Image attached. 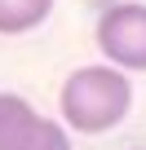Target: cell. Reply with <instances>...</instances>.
<instances>
[{
    "label": "cell",
    "instance_id": "4",
    "mask_svg": "<svg viewBox=\"0 0 146 150\" xmlns=\"http://www.w3.org/2000/svg\"><path fill=\"white\" fill-rule=\"evenodd\" d=\"M53 13V0H0V35H27Z\"/></svg>",
    "mask_w": 146,
    "mask_h": 150
},
{
    "label": "cell",
    "instance_id": "6",
    "mask_svg": "<svg viewBox=\"0 0 146 150\" xmlns=\"http://www.w3.org/2000/svg\"><path fill=\"white\" fill-rule=\"evenodd\" d=\"M111 5H120V0H111Z\"/></svg>",
    "mask_w": 146,
    "mask_h": 150
},
{
    "label": "cell",
    "instance_id": "3",
    "mask_svg": "<svg viewBox=\"0 0 146 150\" xmlns=\"http://www.w3.org/2000/svg\"><path fill=\"white\" fill-rule=\"evenodd\" d=\"M40 110L18 97V93H0V150H27V141L40 128Z\"/></svg>",
    "mask_w": 146,
    "mask_h": 150
},
{
    "label": "cell",
    "instance_id": "5",
    "mask_svg": "<svg viewBox=\"0 0 146 150\" xmlns=\"http://www.w3.org/2000/svg\"><path fill=\"white\" fill-rule=\"evenodd\" d=\"M27 150H71V128L62 124V119H40V128H36V137L27 141Z\"/></svg>",
    "mask_w": 146,
    "mask_h": 150
},
{
    "label": "cell",
    "instance_id": "2",
    "mask_svg": "<svg viewBox=\"0 0 146 150\" xmlns=\"http://www.w3.org/2000/svg\"><path fill=\"white\" fill-rule=\"evenodd\" d=\"M102 57L120 71H146V5L142 0H120L106 5L93 31Z\"/></svg>",
    "mask_w": 146,
    "mask_h": 150
},
{
    "label": "cell",
    "instance_id": "1",
    "mask_svg": "<svg viewBox=\"0 0 146 150\" xmlns=\"http://www.w3.org/2000/svg\"><path fill=\"white\" fill-rule=\"evenodd\" d=\"M128 106H133V84L111 62L75 66L58 93L62 124L71 132H84V137H98V132H111L115 124H124Z\"/></svg>",
    "mask_w": 146,
    "mask_h": 150
}]
</instances>
